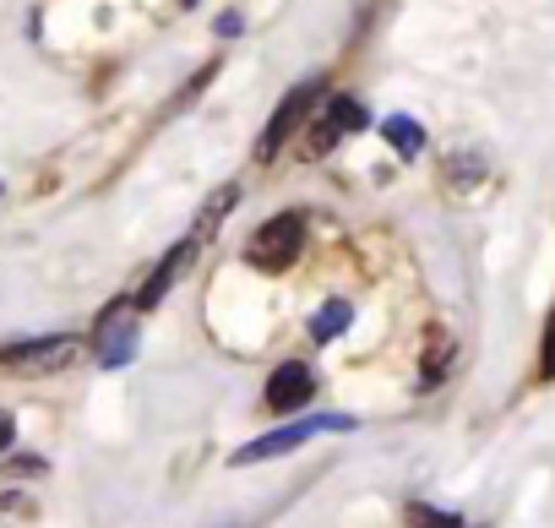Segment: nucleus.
I'll return each mask as SVG.
<instances>
[{
  "label": "nucleus",
  "mask_w": 555,
  "mask_h": 528,
  "mask_svg": "<svg viewBox=\"0 0 555 528\" xmlns=\"http://www.w3.org/2000/svg\"><path fill=\"white\" fill-rule=\"evenodd\" d=\"M322 93H327V82H322V77H306V82H295L284 99H278V110H272L267 131L256 137V164H272L278 153L289 147V137H300V131H306V120L317 115Z\"/></svg>",
  "instance_id": "f257e3e1"
},
{
  "label": "nucleus",
  "mask_w": 555,
  "mask_h": 528,
  "mask_svg": "<svg viewBox=\"0 0 555 528\" xmlns=\"http://www.w3.org/2000/svg\"><path fill=\"white\" fill-rule=\"evenodd\" d=\"M306 250V213H278L245 240V261L256 273H289Z\"/></svg>",
  "instance_id": "f03ea898"
},
{
  "label": "nucleus",
  "mask_w": 555,
  "mask_h": 528,
  "mask_svg": "<svg viewBox=\"0 0 555 528\" xmlns=\"http://www.w3.org/2000/svg\"><path fill=\"white\" fill-rule=\"evenodd\" d=\"M327 430H354V420H349V414H306V420H295V425H278V430H267V436L245 441L229 463H234V468H245V463L284 458V452H295V447H306L311 436H327Z\"/></svg>",
  "instance_id": "7ed1b4c3"
},
{
  "label": "nucleus",
  "mask_w": 555,
  "mask_h": 528,
  "mask_svg": "<svg viewBox=\"0 0 555 528\" xmlns=\"http://www.w3.org/2000/svg\"><path fill=\"white\" fill-rule=\"evenodd\" d=\"M77 355H82V338H72V333L17 338V344H0V371H12V376H50V371L77 365Z\"/></svg>",
  "instance_id": "20e7f679"
},
{
  "label": "nucleus",
  "mask_w": 555,
  "mask_h": 528,
  "mask_svg": "<svg viewBox=\"0 0 555 528\" xmlns=\"http://www.w3.org/2000/svg\"><path fill=\"white\" fill-rule=\"evenodd\" d=\"M354 131H365V104L349 99V93H333V99L317 104V115L306 120L300 147H306V158H327V153H333L344 137H354Z\"/></svg>",
  "instance_id": "39448f33"
},
{
  "label": "nucleus",
  "mask_w": 555,
  "mask_h": 528,
  "mask_svg": "<svg viewBox=\"0 0 555 528\" xmlns=\"http://www.w3.org/2000/svg\"><path fill=\"white\" fill-rule=\"evenodd\" d=\"M137 338H142V327H137V306L131 300H115L104 317H99V327H93V360L104 365V371H120V365H131L137 360Z\"/></svg>",
  "instance_id": "423d86ee"
},
{
  "label": "nucleus",
  "mask_w": 555,
  "mask_h": 528,
  "mask_svg": "<svg viewBox=\"0 0 555 528\" xmlns=\"http://www.w3.org/2000/svg\"><path fill=\"white\" fill-rule=\"evenodd\" d=\"M311 398H317V371L306 360H284V365L267 376V387H261L267 414H300Z\"/></svg>",
  "instance_id": "0eeeda50"
},
{
  "label": "nucleus",
  "mask_w": 555,
  "mask_h": 528,
  "mask_svg": "<svg viewBox=\"0 0 555 528\" xmlns=\"http://www.w3.org/2000/svg\"><path fill=\"white\" fill-rule=\"evenodd\" d=\"M191 256H196V234H185L180 245H169V250L158 256V268L147 273V284L137 289V300H131V306H137V311H153V306H158V300L180 284V273L191 268Z\"/></svg>",
  "instance_id": "6e6552de"
},
{
  "label": "nucleus",
  "mask_w": 555,
  "mask_h": 528,
  "mask_svg": "<svg viewBox=\"0 0 555 528\" xmlns=\"http://www.w3.org/2000/svg\"><path fill=\"white\" fill-rule=\"evenodd\" d=\"M382 137H387V147H398V158H420V153H425V126L409 120V115L382 120Z\"/></svg>",
  "instance_id": "1a4fd4ad"
},
{
  "label": "nucleus",
  "mask_w": 555,
  "mask_h": 528,
  "mask_svg": "<svg viewBox=\"0 0 555 528\" xmlns=\"http://www.w3.org/2000/svg\"><path fill=\"white\" fill-rule=\"evenodd\" d=\"M234 202H240V185H218V191L202 202V213H196V229H191V234H196V245H202V240H207V234H212V229H218V223L234 213Z\"/></svg>",
  "instance_id": "9d476101"
},
{
  "label": "nucleus",
  "mask_w": 555,
  "mask_h": 528,
  "mask_svg": "<svg viewBox=\"0 0 555 528\" xmlns=\"http://www.w3.org/2000/svg\"><path fill=\"white\" fill-rule=\"evenodd\" d=\"M349 322H354V306H349V300H327V306L311 317V338H317V344H333V338L349 333Z\"/></svg>",
  "instance_id": "9b49d317"
},
{
  "label": "nucleus",
  "mask_w": 555,
  "mask_h": 528,
  "mask_svg": "<svg viewBox=\"0 0 555 528\" xmlns=\"http://www.w3.org/2000/svg\"><path fill=\"white\" fill-rule=\"evenodd\" d=\"M409 528H463V517L457 512H441V506H430V501H409Z\"/></svg>",
  "instance_id": "f8f14e48"
},
{
  "label": "nucleus",
  "mask_w": 555,
  "mask_h": 528,
  "mask_svg": "<svg viewBox=\"0 0 555 528\" xmlns=\"http://www.w3.org/2000/svg\"><path fill=\"white\" fill-rule=\"evenodd\" d=\"M447 360H452V338L436 333V344H430V355H425V371H420V387H436V382L447 376Z\"/></svg>",
  "instance_id": "ddd939ff"
},
{
  "label": "nucleus",
  "mask_w": 555,
  "mask_h": 528,
  "mask_svg": "<svg viewBox=\"0 0 555 528\" xmlns=\"http://www.w3.org/2000/svg\"><path fill=\"white\" fill-rule=\"evenodd\" d=\"M447 180H452V185H474V180H485V158H474V153H457V158L447 164Z\"/></svg>",
  "instance_id": "4468645a"
},
{
  "label": "nucleus",
  "mask_w": 555,
  "mask_h": 528,
  "mask_svg": "<svg viewBox=\"0 0 555 528\" xmlns=\"http://www.w3.org/2000/svg\"><path fill=\"white\" fill-rule=\"evenodd\" d=\"M539 382H555V311H550L544 338H539Z\"/></svg>",
  "instance_id": "2eb2a0df"
},
{
  "label": "nucleus",
  "mask_w": 555,
  "mask_h": 528,
  "mask_svg": "<svg viewBox=\"0 0 555 528\" xmlns=\"http://www.w3.org/2000/svg\"><path fill=\"white\" fill-rule=\"evenodd\" d=\"M212 77H218V61H207V66H202V72H196V77H191V82H185V88L175 93V104H169V110H185V104H191V99H196V93H202V88H207Z\"/></svg>",
  "instance_id": "dca6fc26"
},
{
  "label": "nucleus",
  "mask_w": 555,
  "mask_h": 528,
  "mask_svg": "<svg viewBox=\"0 0 555 528\" xmlns=\"http://www.w3.org/2000/svg\"><path fill=\"white\" fill-rule=\"evenodd\" d=\"M12 441H17V420H12L7 409H0V458L12 452Z\"/></svg>",
  "instance_id": "f3484780"
},
{
  "label": "nucleus",
  "mask_w": 555,
  "mask_h": 528,
  "mask_svg": "<svg viewBox=\"0 0 555 528\" xmlns=\"http://www.w3.org/2000/svg\"><path fill=\"white\" fill-rule=\"evenodd\" d=\"M240 28H245V17H240V12H223V17H218V34H223V39H234Z\"/></svg>",
  "instance_id": "a211bd4d"
},
{
  "label": "nucleus",
  "mask_w": 555,
  "mask_h": 528,
  "mask_svg": "<svg viewBox=\"0 0 555 528\" xmlns=\"http://www.w3.org/2000/svg\"><path fill=\"white\" fill-rule=\"evenodd\" d=\"M180 7H185V12H191V7H196V0H180Z\"/></svg>",
  "instance_id": "6ab92c4d"
}]
</instances>
